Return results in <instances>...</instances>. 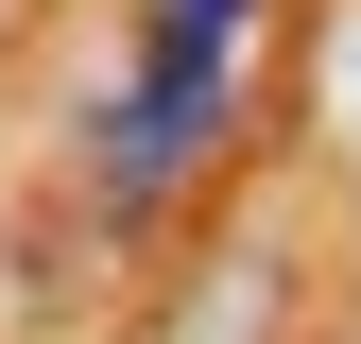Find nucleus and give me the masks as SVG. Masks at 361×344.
<instances>
[{
  "mask_svg": "<svg viewBox=\"0 0 361 344\" xmlns=\"http://www.w3.org/2000/svg\"><path fill=\"white\" fill-rule=\"evenodd\" d=\"M327 138L361 155V0H344V18H327Z\"/></svg>",
  "mask_w": 361,
  "mask_h": 344,
  "instance_id": "nucleus-3",
  "label": "nucleus"
},
{
  "mask_svg": "<svg viewBox=\"0 0 361 344\" xmlns=\"http://www.w3.org/2000/svg\"><path fill=\"white\" fill-rule=\"evenodd\" d=\"M224 69H241V0H155V104L138 121H121V138H138V155H172V138H207V121H224Z\"/></svg>",
  "mask_w": 361,
  "mask_h": 344,
  "instance_id": "nucleus-1",
  "label": "nucleus"
},
{
  "mask_svg": "<svg viewBox=\"0 0 361 344\" xmlns=\"http://www.w3.org/2000/svg\"><path fill=\"white\" fill-rule=\"evenodd\" d=\"M258 293H276V276H258V258H224V293H207V310H172V344H241Z\"/></svg>",
  "mask_w": 361,
  "mask_h": 344,
  "instance_id": "nucleus-2",
  "label": "nucleus"
}]
</instances>
